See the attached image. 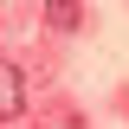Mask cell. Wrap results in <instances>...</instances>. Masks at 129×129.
I'll return each instance as SVG.
<instances>
[{
    "instance_id": "obj_1",
    "label": "cell",
    "mask_w": 129,
    "mask_h": 129,
    "mask_svg": "<svg viewBox=\"0 0 129 129\" xmlns=\"http://www.w3.org/2000/svg\"><path fill=\"white\" fill-rule=\"evenodd\" d=\"M0 116H26V78L13 58H0Z\"/></svg>"
},
{
    "instance_id": "obj_2",
    "label": "cell",
    "mask_w": 129,
    "mask_h": 129,
    "mask_svg": "<svg viewBox=\"0 0 129 129\" xmlns=\"http://www.w3.org/2000/svg\"><path fill=\"white\" fill-rule=\"evenodd\" d=\"M45 26H52V32H78V26H84L78 0H45Z\"/></svg>"
}]
</instances>
